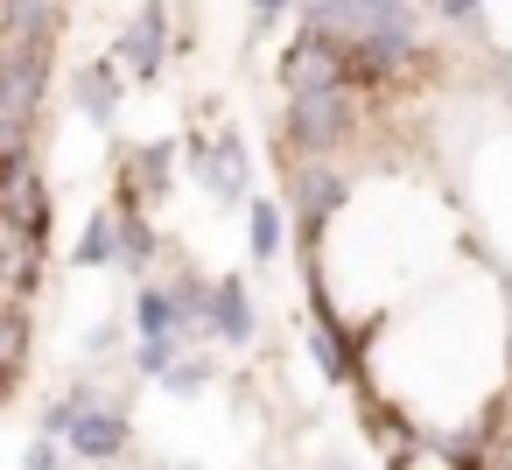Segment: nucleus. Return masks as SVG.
I'll list each match as a JSON object with an SVG mask.
<instances>
[{
  "label": "nucleus",
  "mask_w": 512,
  "mask_h": 470,
  "mask_svg": "<svg viewBox=\"0 0 512 470\" xmlns=\"http://www.w3.org/2000/svg\"><path fill=\"white\" fill-rule=\"evenodd\" d=\"M0 43H57V0H0Z\"/></svg>",
  "instance_id": "14"
},
{
  "label": "nucleus",
  "mask_w": 512,
  "mask_h": 470,
  "mask_svg": "<svg viewBox=\"0 0 512 470\" xmlns=\"http://www.w3.org/2000/svg\"><path fill=\"white\" fill-rule=\"evenodd\" d=\"M351 85V64H344V36H323V29H295V43L281 50V92H344ZM358 92V85H351Z\"/></svg>",
  "instance_id": "6"
},
{
  "label": "nucleus",
  "mask_w": 512,
  "mask_h": 470,
  "mask_svg": "<svg viewBox=\"0 0 512 470\" xmlns=\"http://www.w3.org/2000/svg\"><path fill=\"white\" fill-rule=\"evenodd\" d=\"M246 253H253V267H274L288 253V204L281 197H246Z\"/></svg>",
  "instance_id": "13"
},
{
  "label": "nucleus",
  "mask_w": 512,
  "mask_h": 470,
  "mask_svg": "<svg viewBox=\"0 0 512 470\" xmlns=\"http://www.w3.org/2000/svg\"><path fill=\"white\" fill-rule=\"evenodd\" d=\"M477 22H491V43L512 57V0H484V15Z\"/></svg>",
  "instance_id": "20"
},
{
  "label": "nucleus",
  "mask_w": 512,
  "mask_h": 470,
  "mask_svg": "<svg viewBox=\"0 0 512 470\" xmlns=\"http://www.w3.org/2000/svg\"><path fill=\"white\" fill-rule=\"evenodd\" d=\"M484 15V0H435V22H449V29H470Z\"/></svg>",
  "instance_id": "21"
},
{
  "label": "nucleus",
  "mask_w": 512,
  "mask_h": 470,
  "mask_svg": "<svg viewBox=\"0 0 512 470\" xmlns=\"http://www.w3.org/2000/svg\"><path fill=\"white\" fill-rule=\"evenodd\" d=\"M176 155H183V141H141V148H127V162H120V197H134L141 211L162 204V197L176 190Z\"/></svg>",
  "instance_id": "10"
},
{
  "label": "nucleus",
  "mask_w": 512,
  "mask_h": 470,
  "mask_svg": "<svg viewBox=\"0 0 512 470\" xmlns=\"http://www.w3.org/2000/svg\"><path fill=\"white\" fill-rule=\"evenodd\" d=\"M71 400H78V414H71V428H64V449H71L78 463H120V456H127V442H134L127 407H120V400H106L92 379H78V386H71Z\"/></svg>",
  "instance_id": "5"
},
{
  "label": "nucleus",
  "mask_w": 512,
  "mask_h": 470,
  "mask_svg": "<svg viewBox=\"0 0 512 470\" xmlns=\"http://www.w3.org/2000/svg\"><path fill=\"white\" fill-rule=\"evenodd\" d=\"M204 337H218V344H232V351H246V344L260 337V309H253L246 274H218V281H211V302H204Z\"/></svg>",
  "instance_id": "9"
},
{
  "label": "nucleus",
  "mask_w": 512,
  "mask_h": 470,
  "mask_svg": "<svg viewBox=\"0 0 512 470\" xmlns=\"http://www.w3.org/2000/svg\"><path fill=\"white\" fill-rule=\"evenodd\" d=\"M218 379V358H197V351H183L169 372H162V393H176V400H190V393H204Z\"/></svg>",
  "instance_id": "17"
},
{
  "label": "nucleus",
  "mask_w": 512,
  "mask_h": 470,
  "mask_svg": "<svg viewBox=\"0 0 512 470\" xmlns=\"http://www.w3.org/2000/svg\"><path fill=\"white\" fill-rule=\"evenodd\" d=\"M22 470H71V449H64V442H50V435H36V442H29V456H22Z\"/></svg>",
  "instance_id": "19"
},
{
  "label": "nucleus",
  "mask_w": 512,
  "mask_h": 470,
  "mask_svg": "<svg viewBox=\"0 0 512 470\" xmlns=\"http://www.w3.org/2000/svg\"><path fill=\"white\" fill-rule=\"evenodd\" d=\"M176 358H183V337H141V344H134V372L155 379V386H162V372H169Z\"/></svg>",
  "instance_id": "18"
},
{
  "label": "nucleus",
  "mask_w": 512,
  "mask_h": 470,
  "mask_svg": "<svg viewBox=\"0 0 512 470\" xmlns=\"http://www.w3.org/2000/svg\"><path fill=\"white\" fill-rule=\"evenodd\" d=\"M50 92V43H0V120L29 127Z\"/></svg>",
  "instance_id": "8"
},
{
  "label": "nucleus",
  "mask_w": 512,
  "mask_h": 470,
  "mask_svg": "<svg viewBox=\"0 0 512 470\" xmlns=\"http://www.w3.org/2000/svg\"><path fill=\"white\" fill-rule=\"evenodd\" d=\"M183 155H190L197 190H204L218 211H232V204L253 197V148H246V134H232V127H225V134H190Z\"/></svg>",
  "instance_id": "3"
},
{
  "label": "nucleus",
  "mask_w": 512,
  "mask_h": 470,
  "mask_svg": "<svg viewBox=\"0 0 512 470\" xmlns=\"http://www.w3.org/2000/svg\"><path fill=\"white\" fill-rule=\"evenodd\" d=\"M169 43H176L169 0H141V15L113 36V71H127L134 85H155V78H162V64H169Z\"/></svg>",
  "instance_id": "7"
},
{
  "label": "nucleus",
  "mask_w": 512,
  "mask_h": 470,
  "mask_svg": "<svg viewBox=\"0 0 512 470\" xmlns=\"http://www.w3.org/2000/svg\"><path fill=\"white\" fill-rule=\"evenodd\" d=\"M134 337H183V309H176L169 281H141L134 288Z\"/></svg>",
  "instance_id": "15"
},
{
  "label": "nucleus",
  "mask_w": 512,
  "mask_h": 470,
  "mask_svg": "<svg viewBox=\"0 0 512 470\" xmlns=\"http://www.w3.org/2000/svg\"><path fill=\"white\" fill-rule=\"evenodd\" d=\"M358 134V92H295L281 106V141H288V162H337L344 141Z\"/></svg>",
  "instance_id": "2"
},
{
  "label": "nucleus",
  "mask_w": 512,
  "mask_h": 470,
  "mask_svg": "<svg viewBox=\"0 0 512 470\" xmlns=\"http://www.w3.org/2000/svg\"><path fill=\"white\" fill-rule=\"evenodd\" d=\"M505 260H484L477 274H470V260L463 267H449V281L435 288V295H421L414 309H400V316H379V330H393V337H414V351H407V365H379V372H365L393 407L386 414H400V421H414L421 435H435L442 449H456L463 435H470V421H477V407L498 393V379H505V344H512V309H505Z\"/></svg>",
  "instance_id": "1"
},
{
  "label": "nucleus",
  "mask_w": 512,
  "mask_h": 470,
  "mask_svg": "<svg viewBox=\"0 0 512 470\" xmlns=\"http://www.w3.org/2000/svg\"><path fill=\"white\" fill-rule=\"evenodd\" d=\"M71 267H120V218L99 204L92 218H85V232H78V246H71Z\"/></svg>",
  "instance_id": "16"
},
{
  "label": "nucleus",
  "mask_w": 512,
  "mask_h": 470,
  "mask_svg": "<svg viewBox=\"0 0 512 470\" xmlns=\"http://www.w3.org/2000/svg\"><path fill=\"white\" fill-rule=\"evenodd\" d=\"M351 197H358V183L344 176V162H288V218L302 225L309 246L344 218Z\"/></svg>",
  "instance_id": "4"
},
{
  "label": "nucleus",
  "mask_w": 512,
  "mask_h": 470,
  "mask_svg": "<svg viewBox=\"0 0 512 470\" xmlns=\"http://www.w3.org/2000/svg\"><path fill=\"white\" fill-rule=\"evenodd\" d=\"M113 344H120V330H113V323H92V330H85V358H106Z\"/></svg>",
  "instance_id": "22"
},
{
  "label": "nucleus",
  "mask_w": 512,
  "mask_h": 470,
  "mask_svg": "<svg viewBox=\"0 0 512 470\" xmlns=\"http://www.w3.org/2000/svg\"><path fill=\"white\" fill-rule=\"evenodd\" d=\"M316 470H351V463H316Z\"/></svg>",
  "instance_id": "24"
},
{
  "label": "nucleus",
  "mask_w": 512,
  "mask_h": 470,
  "mask_svg": "<svg viewBox=\"0 0 512 470\" xmlns=\"http://www.w3.org/2000/svg\"><path fill=\"white\" fill-rule=\"evenodd\" d=\"M106 211L120 218V267H127L134 281H148V274H155V260H162V239H155L148 211H141L134 197H120V190H113V204H106Z\"/></svg>",
  "instance_id": "11"
},
{
  "label": "nucleus",
  "mask_w": 512,
  "mask_h": 470,
  "mask_svg": "<svg viewBox=\"0 0 512 470\" xmlns=\"http://www.w3.org/2000/svg\"><path fill=\"white\" fill-rule=\"evenodd\" d=\"M246 8H253V22H281V15L295 8V0H246Z\"/></svg>",
  "instance_id": "23"
},
{
  "label": "nucleus",
  "mask_w": 512,
  "mask_h": 470,
  "mask_svg": "<svg viewBox=\"0 0 512 470\" xmlns=\"http://www.w3.org/2000/svg\"><path fill=\"white\" fill-rule=\"evenodd\" d=\"M120 99H127V78L113 71V57H106V64H85V71L71 78V106H78L92 127H113V120H120Z\"/></svg>",
  "instance_id": "12"
}]
</instances>
